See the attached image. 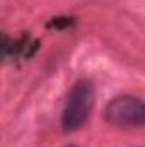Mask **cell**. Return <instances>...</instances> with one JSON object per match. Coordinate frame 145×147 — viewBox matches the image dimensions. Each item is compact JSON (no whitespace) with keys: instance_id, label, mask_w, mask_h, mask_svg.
<instances>
[{"instance_id":"obj_3","label":"cell","mask_w":145,"mask_h":147,"mask_svg":"<svg viewBox=\"0 0 145 147\" xmlns=\"http://www.w3.org/2000/svg\"><path fill=\"white\" fill-rule=\"evenodd\" d=\"M72 24V19L70 17H55L50 26H55V28H63V26H70Z\"/></svg>"},{"instance_id":"obj_1","label":"cell","mask_w":145,"mask_h":147,"mask_svg":"<svg viewBox=\"0 0 145 147\" xmlns=\"http://www.w3.org/2000/svg\"><path fill=\"white\" fill-rule=\"evenodd\" d=\"M94 105V86L91 80L80 79L72 86L65 106L62 111V127L65 132H73L80 128L92 111Z\"/></svg>"},{"instance_id":"obj_2","label":"cell","mask_w":145,"mask_h":147,"mask_svg":"<svg viewBox=\"0 0 145 147\" xmlns=\"http://www.w3.org/2000/svg\"><path fill=\"white\" fill-rule=\"evenodd\" d=\"M104 120L119 128L145 127V101L132 94L116 96L104 110Z\"/></svg>"},{"instance_id":"obj_4","label":"cell","mask_w":145,"mask_h":147,"mask_svg":"<svg viewBox=\"0 0 145 147\" xmlns=\"http://www.w3.org/2000/svg\"><path fill=\"white\" fill-rule=\"evenodd\" d=\"M65 147H79V146H65Z\"/></svg>"}]
</instances>
